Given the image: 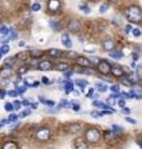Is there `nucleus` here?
Instances as JSON below:
<instances>
[{
	"mask_svg": "<svg viewBox=\"0 0 142 149\" xmlns=\"http://www.w3.org/2000/svg\"><path fill=\"white\" fill-rule=\"evenodd\" d=\"M126 17L130 22L138 24L142 21V9L137 5H131L126 9Z\"/></svg>",
	"mask_w": 142,
	"mask_h": 149,
	"instance_id": "1",
	"label": "nucleus"
},
{
	"mask_svg": "<svg viewBox=\"0 0 142 149\" xmlns=\"http://www.w3.org/2000/svg\"><path fill=\"white\" fill-rule=\"evenodd\" d=\"M85 139H86V142L90 143V144L97 143L101 139L100 130L96 129V128H89L86 132H85Z\"/></svg>",
	"mask_w": 142,
	"mask_h": 149,
	"instance_id": "2",
	"label": "nucleus"
},
{
	"mask_svg": "<svg viewBox=\"0 0 142 149\" xmlns=\"http://www.w3.org/2000/svg\"><path fill=\"white\" fill-rule=\"evenodd\" d=\"M111 68H112V66L110 65V62H108L107 60H105V58H101L100 62H98V65H97V71L100 72L101 74L111 73Z\"/></svg>",
	"mask_w": 142,
	"mask_h": 149,
	"instance_id": "3",
	"label": "nucleus"
},
{
	"mask_svg": "<svg viewBox=\"0 0 142 149\" xmlns=\"http://www.w3.org/2000/svg\"><path fill=\"white\" fill-rule=\"evenodd\" d=\"M50 136H51V132H50L49 128H39L36 130V133H35L36 139H37V141H40V142L49 141Z\"/></svg>",
	"mask_w": 142,
	"mask_h": 149,
	"instance_id": "4",
	"label": "nucleus"
},
{
	"mask_svg": "<svg viewBox=\"0 0 142 149\" xmlns=\"http://www.w3.org/2000/svg\"><path fill=\"white\" fill-rule=\"evenodd\" d=\"M102 49L103 51H107V52H111V51L115 49V46H116V42H115V40L113 39H106V40H103L102 41Z\"/></svg>",
	"mask_w": 142,
	"mask_h": 149,
	"instance_id": "5",
	"label": "nucleus"
},
{
	"mask_svg": "<svg viewBox=\"0 0 142 149\" xmlns=\"http://www.w3.org/2000/svg\"><path fill=\"white\" fill-rule=\"evenodd\" d=\"M11 73H13V66H10L8 63L4 65L3 68H0V76L3 78H9L11 76Z\"/></svg>",
	"mask_w": 142,
	"mask_h": 149,
	"instance_id": "6",
	"label": "nucleus"
},
{
	"mask_svg": "<svg viewBox=\"0 0 142 149\" xmlns=\"http://www.w3.org/2000/svg\"><path fill=\"white\" fill-rule=\"evenodd\" d=\"M47 9L50 11H59L61 9V1L60 0H49L47 1Z\"/></svg>",
	"mask_w": 142,
	"mask_h": 149,
	"instance_id": "7",
	"label": "nucleus"
},
{
	"mask_svg": "<svg viewBox=\"0 0 142 149\" xmlns=\"http://www.w3.org/2000/svg\"><path fill=\"white\" fill-rule=\"evenodd\" d=\"M37 68H39L40 71H51V70L54 68V65L51 63V61L44 60V61H41L39 65H37Z\"/></svg>",
	"mask_w": 142,
	"mask_h": 149,
	"instance_id": "8",
	"label": "nucleus"
},
{
	"mask_svg": "<svg viewBox=\"0 0 142 149\" xmlns=\"http://www.w3.org/2000/svg\"><path fill=\"white\" fill-rule=\"evenodd\" d=\"M67 29H69L70 31L77 32L80 29H81V24H80V21L76 20V19H72V20H70V22H69Z\"/></svg>",
	"mask_w": 142,
	"mask_h": 149,
	"instance_id": "9",
	"label": "nucleus"
},
{
	"mask_svg": "<svg viewBox=\"0 0 142 149\" xmlns=\"http://www.w3.org/2000/svg\"><path fill=\"white\" fill-rule=\"evenodd\" d=\"M61 44H63L66 49H72V41H71V37L69 34H63L61 35Z\"/></svg>",
	"mask_w": 142,
	"mask_h": 149,
	"instance_id": "10",
	"label": "nucleus"
},
{
	"mask_svg": "<svg viewBox=\"0 0 142 149\" xmlns=\"http://www.w3.org/2000/svg\"><path fill=\"white\" fill-rule=\"evenodd\" d=\"M111 73H112L115 77H122V76H125L124 67L118 66V65H115V66H112V68H111Z\"/></svg>",
	"mask_w": 142,
	"mask_h": 149,
	"instance_id": "11",
	"label": "nucleus"
},
{
	"mask_svg": "<svg viewBox=\"0 0 142 149\" xmlns=\"http://www.w3.org/2000/svg\"><path fill=\"white\" fill-rule=\"evenodd\" d=\"M49 26L51 27V30H53L54 32H60L61 31L60 22H58L56 20H53V19H50V20H49Z\"/></svg>",
	"mask_w": 142,
	"mask_h": 149,
	"instance_id": "12",
	"label": "nucleus"
},
{
	"mask_svg": "<svg viewBox=\"0 0 142 149\" xmlns=\"http://www.w3.org/2000/svg\"><path fill=\"white\" fill-rule=\"evenodd\" d=\"M108 55H110V57L113 58V60H121L125 57V55L122 51H118V50H112L111 52H108Z\"/></svg>",
	"mask_w": 142,
	"mask_h": 149,
	"instance_id": "13",
	"label": "nucleus"
},
{
	"mask_svg": "<svg viewBox=\"0 0 142 149\" xmlns=\"http://www.w3.org/2000/svg\"><path fill=\"white\" fill-rule=\"evenodd\" d=\"M92 106H93V107H97V108H100V109H103V111H107V109H111V108H112V107L107 106V104L103 103V102L97 101V100H95V101L92 102Z\"/></svg>",
	"mask_w": 142,
	"mask_h": 149,
	"instance_id": "14",
	"label": "nucleus"
},
{
	"mask_svg": "<svg viewBox=\"0 0 142 149\" xmlns=\"http://www.w3.org/2000/svg\"><path fill=\"white\" fill-rule=\"evenodd\" d=\"M63 83H64V88H65V92L67 93V95H69V93H71V92H74V83L71 82L70 80H65V81H64Z\"/></svg>",
	"mask_w": 142,
	"mask_h": 149,
	"instance_id": "15",
	"label": "nucleus"
},
{
	"mask_svg": "<svg viewBox=\"0 0 142 149\" xmlns=\"http://www.w3.org/2000/svg\"><path fill=\"white\" fill-rule=\"evenodd\" d=\"M76 62H77L81 67H90V61H89V58L84 57V56H81V57L79 56V57L76 58Z\"/></svg>",
	"mask_w": 142,
	"mask_h": 149,
	"instance_id": "16",
	"label": "nucleus"
},
{
	"mask_svg": "<svg viewBox=\"0 0 142 149\" xmlns=\"http://www.w3.org/2000/svg\"><path fill=\"white\" fill-rule=\"evenodd\" d=\"M44 55V52H42L41 50H37V49H32V50H30V56L32 58H40L41 56Z\"/></svg>",
	"mask_w": 142,
	"mask_h": 149,
	"instance_id": "17",
	"label": "nucleus"
},
{
	"mask_svg": "<svg viewBox=\"0 0 142 149\" xmlns=\"http://www.w3.org/2000/svg\"><path fill=\"white\" fill-rule=\"evenodd\" d=\"M55 70H56V71H60V72H66V71H67V70H70V68H69V65H67V63L61 62V63L56 65Z\"/></svg>",
	"mask_w": 142,
	"mask_h": 149,
	"instance_id": "18",
	"label": "nucleus"
},
{
	"mask_svg": "<svg viewBox=\"0 0 142 149\" xmlns=\"http://www.w3.org/2000/svg\"><path fill=\"white\" fill-rule=\"evenodd\" d=\"M47 54H49L51 57H59V56L63 55V51L59 50V49H49Z\"/></svg>",
	"mask_w": 142,
	"mask_h": 149,
	"instance_id": "19",
	"label": "nucleus"
},
{
	"mask_svg": "<svg viewBox=\"0 0 142 149\" xmlns=\"http://www.w3.org/2000/svg\"><path fill=\"white\" fill-rule=\"evenodd\" d=\"M79 10L84 13L85 15H89V14H91V9H90L89 5H86V4H80L79 5Z\"/></svg>",
	"mask_w": 142,
	"mask_h": 149,
	"instance_id": "20",
	"label": "nucleus"
},
{
	"mask_svg": "<svg viewBox=\"0 0 142 149\" xmlns=\"http://www.w3.org/2000/svg\"><path fill=\"white\" fill-rule=\"evenodd\" d=\"M96 90L98 91V92H106L107 90H108V87H107V85L106 83H103V82H97L96 83Z\"/></svg>",
	"mask_w": 142,
	"mask_h": 149,
	"instance_id": "21",
	"label": "nucleus"
},
{
	"mask_svg": "<svg viewBox=\"0 0 142 149\" xmlns=\"http://www.w3.org/2000/svg\"><path fill=\"white\" fill-rule=\"evenodd\" d=\"M3 149H19L18 148V144L15 142H6V143H4V146H3Z\"/></svg>",
	"mask_w": 142,
	"mask_h": 149,
	"instance_id": "22",
	"label": "nucleus"
},
{
	"mask_svg": "<svg viewBox=\"0 0 142 149\" xmlns=\"http://www.w3.org/2000/svg\"><path fill=\"white\" fill-rule=\"evenodd\" d=\"M75 83H76V86H77L81 91H84L85 88H86V86H87V82L85 81V80H76V81H75Z\"/></svg>",
	"mask_w": 142,
	"mask_h": 149,
	"instance_id": "23",
	"label": "nucleus"
},
{
	"mask_svg": "<svg viewBox=\"0 0 142 149\" xmlns=\"http://www.w3.org/2000/svg\"><path fill=\"white\" fill-rule=\"evenodd\" d=\"M81 73H85V74H91V76H93L95 73H96V70H93L92 67H82V72Z\"/></svg>",
	"mask_w": 142,
	"mask_h": 149,
	"instance_id": "24",
	"label": "nucleus"
},
{
	"mask_svg": "<svg viewBox=\"0 0 142 149\" xmlns=\"http://www.w3.org/2000/svg\"><path fill=\"white\" fill-rule=\"evenodd\" d=\"M75 149H89L87 148V144L82 142V141H77L75 143Z\"/></svg>",
	"mask_w": 142,
	"mask_h": 149,
	"instance_id": "25",
	"label": "nucleus"
},
{
	"mask_svg": "<svg viewBox=\"0 0 142 149\" xmlns=\"http://www.w3.org/2000/svg\"><path fill=\"white\" fill-rule=\"evenodd\" d=\"M69 128H70V132L71 133H77L79 130L81 129V125H80L79 123H74V124H71Z\"/></svg>",
	"mask_w": 142,
	"mask_h": 149,
	"instance_id": "26",
	"label": "nucleus"
},
{
	"mask_svg": "<svg viewBox=\"0 0 142 149\" xmlns=\"http://www.w3.org/2000/svg\"><path fill=\"white\" fill-rule=\"evenodd\" d=\"M4 109L6 112H9V113H13V111L15 109V107H14V103H11V102H6L5 106H4Z\"/></svg>",
	"mask_w": 142,
	"mask_h": 149,
	"instance_id": "27",
	"label": "nucleus"
},
{
	"mask_svg": "<svg viewBox=\"0 0 142 149\" xmlns=\"http://www.w3.org/2000/svg\"><path fill=\"white\" fill-rule=\"evenodd\" d=\"M58 108H69V102L66 98H61L60 101V103L58 106Z\"/></svg>",
	"mask_w": 142,
	"mask_h": 149,
	"instance_id": "28",
	"label": "nucleus"
},
{
	"mask_svg": "<svg viewBox=\"0 0 142 149\" xmlns=\"http://www.w3.org/2000/svg\"><path fill=\"white\" fill-rule=\"evenodd\" d=\"M18 119H19V116L15 113H10V116L8 117L9 123H15V122H18Z\"/></svg>",
	"mask_w": 142,
	"mask_h": 149,
	"instance_id": "29",
	"label": "nucleus"
},
{
	"mask_svg": "<svg viewBox=\"0 0 142 149\" xmlns=\"http://www.w3.org/2000/svg\"><path fill=\"white\" fill-rule=\"evenodd\" d=\"M9 31H10V29L6 26V25H0V35H8Z\"/></svg>",
	"mask_w": 142,
	"mask_h": 149,
	"instance_id": "30",
	"label": "nucleus"
},
{
	"mask_svg": "<svg viewBox=\"0 0 142 149\" xmlns=\"http://www.w3.org/2000/svg\"><path fill=\"white\" fill-rule=\"evenodd\" d=\"M98 11H100V14H106L108 11V5H106V4H101V5L98 6Z\"/></svg>",
	"mask_w": 142,
	"mask_h": 149,
	"instance_id": "31",
	"label": "nucleus"
},
{
	"mask_svg": "<svg viewBox=\"0 0 142 149\" xmlns=\"http://www.w3.org/2000/svg\"><path fill=\"white\" fill-rule=\"evenodd\" d=\"M100 60L101 58H98V57H96V56H92V57H90L89 58V61H90V65H98V62H100Z\"/></svg>",
	"mask_w": 142,
	"mask_h": 149,
	"instance_id": "32",
	"label": "nucleus"
},
{
	"mask_svg": "<svg viewBox=\"0 0 142 149\" xmlns=\"http://www.w3.org/2000/svg\"><path fill=\"white\" fill-rule=\"evenodd\" d=\"M31 10L32 11H40L41 10V4H39V3H34V4H32V5H31Z\"/></svg>",
	"mask_w": 142,
	"mask_h": 149,
	"instance_id": "33",
	"label": "nucleus"
},
{
	"mask_svg": "<svg viewBox=\"0 0 142 149\" xmlns=\"http://www.w3.org/2000/svg\"><path fill=\"white\" fill-rule=\"evenodd\" d=\"M9 34H10V36H9V39H10L11 41L13 40H15L16 37H18V32L14 30V29H10V31H9Z\"/></svg>",
	"mask_w": 142,
	"mask_h": 149,
	"instance_id": "34",
	"label": "nucleus"
},
{
	"mask_svg": "<svg viewBox=\"0 0 142 149\" xmlns=\"http://www.w3.org/2000/svg\"><path fill=\"white\" fill-rule=\"evenodd\" d=\"M26 90H27L26 86H19V87H16V91H18L19 95H24V93L26 92Z\"/></svg>",
	"mask_w": 142,
	"mask_h": 149,
	"instance_id": "35",
	"label": "nucleus"
},
{
	"mask_svg": "<svg viewBox=\"0 0 142 149\" xmlns=\"http://www.w3.org/2000/svg\"><path fill=\"white\" fill-rule=\"evenodd\" d=\"M112 130L116 133H121L122 130H124V127H121V125H117V124H113L112 125Z\"/></svg>",
	"mask_w": 142,
	"mask_h": 149,
	"instance_id": "36",
	"label": "nucleus"
},
{
	"mask_svg": "<svg viewBox=\"0 0 142 149\" xmlns=\"http://www.w3.org/2000/svg\"><path fill=\"white\" fill-rule=\"evenodd\" d=\"M9 50H10V47H9L8 45H3L1 47H0V52H1L3 55H6L9 52Z\"/></svg>",
	"mask_w": 142,
	"mask_h": 149,
	"instance_id": "37",
	"label": "nucleus"
},
{
	"mask_svg": "<svg viewBox=\"0 0 142 149\" xmlns=\"http://www.w3.org/2000/svg\"><path fill=\"white\" fill-rule=\"evenodd\" d=\"M110 90H111V92H113V93H120V92H121L120 86H118V85H112V86L110 87Z\"/></svg>",
	"mask_w": 142,
	"mask_h": 149,
	"instance_id": "38",
	"label": "nucleus"
},
{
	"mask_svg": "<svg viewBox=\"0 0 142 149\" xmlns=\"http://www.w3.org/2000/svg\"><path fill=\"white\" fill-rule=\"evenodd\" d=\"M31 114V109H25V111H22L20 116H19V118H24V117H26V116H29Z\"/></svg>",
	"mask_w": 142,
	"mask_h": 149,
	"instance_id": "39",
	"label": "nucleus"
},
{
	"mask_svg": "<svg viewBox=\"0 0 142 149\" xmlns=\"http://www.w3.org/2000/svg\"><path fill=\"white\" fill-rule=\"evenodd\" d=\"M27 71H29V70H27V67H26V66H21L20 68H19L18 73H19V74H25Z\"/></svg>",
	"mask_w": 142,
	"mask_h": 149,
	"instance_id": "40",
	"label": "nucleus"
},
{
	"mask_svg": "<svg viewBox=\"0 0 142 149\" xmlns=\"http://www.w3.org/2000/svg\"><path fill=\"white\" fill-rule=\"evenodd\" d=\"M141 34H142L141 30H140V29H137V27H136V29L132 30V35H134L135 37H140V36H141Z\"/></svg>",
	"mask_w": 142,
	"mask_h": 149,
	"instance_id": "41",
	"label": "nucleus"
},
{
	"mask_svg": "<svg viewBox=\"0 0 142 149\" xmlns=\"http://www.w3.org/2000/svg\"><path fill=\"white\" fill-rule=\"evenodd\" d=\"M91 116H92V117H95V118H97V117H101V116H103V112H102V111H101V112L92 111V112H91Z\"/></svg>",
	"mask_w": 142,
	"mask_h": 149,
	"instance_id": "42",
	"label": "nucleus"
},
{
	"mask_svg": "<svg viewBox=\"0 0 142 149\" xmlns=\"http://www.w3.org/2000/svg\"><path fill=\"white\" fill-rule=\"evenodd\" d=\"M74 73H75V70H67L66 72H64V76L67 78V77H70V76H72Z\"/></svg>",
	"mask_w": 142,
	"mask_h": 149,
	"instance_id": "43",
	"label": "nucleus"
},
{
	"mask_svg": "<svg viewBox=\"0 0 142 149\" xmlns=\"http://www.w3.org/2000/svg\"><path fill=\"white\" fill-rule=\"evenodd\" d=\"M41 82L45 83V85H50V83H53V81H50L46 76H42V77H41Z\"/></svg>",
	"mask_w": 142,
	"mask_h": 149,
	"instance_id": "44",
	"label": "nucleus"
},
{
	"mask_svg": "<svg viewBox=\"0 0 142 149\" xmlns=\"http://www.w3.org/2000/svg\"><path fill=\"white\" fill-rule=\"evenodd\" d=\"M131 108H129V107H124V108H121V113H124V114H130L131 113Z\"/></svg>",
	"mask_w": 142,
	"mask_h": 149,
	"instance_id": "45",
	"label": "nucleus"
},
{
	"mask_svg": "<svg viewBox=\"0 0 142 149\" xmlns=\"http://www.w3.org/2000/svg\"><path fill=\"white\" fill-rule=\"evenodd\" d=\"M8 95L10 96V97H18V96H19V93H18L16 90H11V91H9V92H8Z\"/></svg>",
	"mask_w": 142,
	"mask_h": 149,
	"instance_id": "46",
	"label": "nucleus"
},
{
	"mask_svg": "<svg viewBox=\"0 0 142 149\" xmlns=\"http://www.w3.org/2000/svg\"><path fill=\"white\" fill-rule=\"evenodd\" d=\"M132 30H134V27H132L131 24L126 25V27H125V32H126V34H130V32H132Z\"/></svg>",
	"mask_w": 142,
	"mask_h": 149,
	"instance_id": "47",
	"label": "nucleus"
},
{
	"mask_svg": "<svg viewBox=\"0 0 142 149\" xmlns=\"http://www.w3.org/2000/svg\"><path fill=\"white\" fill-rule=\"evenodd\" d=\"M125 120H126L127 123H131V124H136V123H137V120L134 119V118H131V117H126Z\"/></svg>",
	"mask_w": 142,
	"mask_h": 149,
	"instance_id": "48",
	"label": "nucleus"
},
{
	"mask_svg": "<svg viewBox=\"0 0 142 149\" xmlns=\"http://www.w3.org/2000/svg\"><path fill=\"white\" fill-rule=\"evenodd\" d=\"M117 103H118V106H120L121 108H124V107H126V106H125V100L122 98V96H121V98L118 100V102H117Z\"/></svg>",
	"mask_w": 142,
	"mask_h": 149,
	"instance_id": "49",
	"label": "nucleus"
},
{
	"mask_svg": "<svg viewBox=\"0 0 142 149\" xmlns=\"http://www.w3.org/2000/svg\"><path fill=\"white\" fill-rule=\"evenodd\" d=\"M21 102L20 101H15L14 102V107H15V109H20V107H21Z\"/></svg>",
	"mask_w": 142,
	"mask_h": 149,
	"instance_id": "50",
	"label": "nucleus"
},
{
	"mask_svg": "<svg viewBox=\"0 0 142 149\" xmlns=\"http://www.w3.org/2000/svg\"><path fill=\"white\" fill-rule=\"evenodd\" d=\"M67 56H69V57H72V58H75V60H76V58L79 57L77 54H76V52H72V51H71V52H69V54H67Z\"/></svg>",
	"mask_w": 142,
	"mask_h": 149,
	"instance_id": "51",
	"label": "nucleus"
},
{
	"mask_svg": "<svg viewBox=\"0 0 142 149\" xmlns=\"http://www.w3.org/2000/svg\"><path fill=\"white\" fill-rule=\"evenodd\" d=\"M45 104H46V106H49V107H54V106H55V102H54V101H50V100H47Z\"/></svg>",
	"mask_w": 142,
	"mask_h": 149,
	"instance_id": "52",
	"label": "nucleus"
},
{
	"mask_svg": "<svg viewBox=\"0 0 142 149\" xmlns=\"http://www.w3.org/2000/svg\"><path fill=\"white\" fill-rule=\"evenodd\" d=\"M5 96H6V91L5 90H0V98L3 100Z\"/></svg>",
	"mask_w": 142,
	"mask_h": 149,
	"instance_id": "53",
	"label": "nucleus"
},
{
	"mask_svg": "<svg viewBox=\"0 0 142 149\" xmlns=\"http://www.w3.org/2000/svg\"><path fill=\"white\" fill-rule=\"evenodd\" d=\"M46 101H47V100L45 98V97L39 96V102H40V103H44V104H45V103H46Z\"/></svg>",
	"mask_w": 142,
	"mask_h": 149,
	"instance_id": "54",
	"label": "nucleus"
},
{
	"mask_svg": "<svg viewBox=\"0 0 142 149\" xmlns=\"http://www.w3.org/2000/svg\"><path fill=\"white\" fill-rule=\"evenodd\" d=\"M92 96H93V88H90L89 92H87V95H86V97H92Z\"/></svg>",
	"mask_w": 142,
	"mask_h": 149,
	"instance_id": "55",
	"label": "nucleus"
},
{
	"mask_svg": "<svg viewBox=\"0 0 142 149\" xmlns=\"http://www.w3.org/2000/svg\"><path fill=\"white\" fill-rule=\"evenodd\" d=\"M113 100H115V98H111V97H108V98H107V102H108V104H115V101H113Z\"/></svg>",
	"mask_w": 142,
	"mask_h": 149,
	"instance_id": "56",
	"label": "nucleus"
},
{
	"mask_svg": "<svg viewBox=\"0 0 142 149\" xmlns=\"http://www.w3.org/2000/svg\"><path fill=\"white\" fill-rule=\"evenodd\" d=\"M132 57H134V61L136 62V61H137V60H138V54H136V52H134V54H132Z\"/></svg>",
	"mask_w": 142,
	"mask_h": 149,
	"instance_id": "57",
	"label": "nucleus"
},
{
	"mask_svg": "<svg viewBox=\"0 0 142 149\" xmlns=\"http://www.w3.org/2000/svg\"><path fill=\"white\" fill-rule=\"evenodd\" d=\"M21 104H22V106H30V104H31V102L25 100V101H22V102H21Z\"/></svg>",
	"mask_w": 142,
	"mask_h": 149,
	"instance_id": "58",
	"label": "nucleus"
},
{
	"mask_svg": "<svg viewBox=\"0 0 142 149\" xmlns=\"http://www.w3.org/2000/svg\"><path fill=\"white\" fill-rule=\"evenodd\" d=\"M19 46H20V47H24V46H25V42H24V41H19Z\"/></svg>",
	"mask_w": 142,
	"mask_h": 149,
	"instance_id": "59",
	"label": "nucleus"
},
{
	"mask_svg": "<svg viewBox=\"0 0 142 149\" xmlns=\"http://www.w3.org/2000/svg\"><path fill=\"white\" fill-rule=\"evenodd\" d=\"M30 106H31V108H32V109H36V108H37V104H36V103H31Z\"/></svg>",
	"mask_w": 142,
	"mask_h": 149,
	"instance_id": "60",
	"label": "nucleus"
},
{
	"mask_svg": "<svg viewBox=\"0 0 142 149\" xmlns=\"http://www.w3.org/2000/svg\"><path fill=\"white\" fill-rule=\"evenodd\" d=\"M137 144H138V147L142 149V142H141V141H137Z\"/></svg>",
	"mask_w": 142,
	"mask_h": 149,
	"instance_id": "61",
	"label": "nucleus"
},
{
	"mask_svg": "<svg viewBox=\"0 0 142 149\" xmlns=\"http://www.w3.org/2000/svg\"><path fill=\"white\" fill-rule=\"evenodd\" d=\"M108 1H112V3H117V1H120V0H108Z\"/></svg>",
	"mask_w": 142,
	"mask_h": 149,
	"instance_id": "62",
	"label": "nucleus"
},
{
	"mask_svg": "<svg viewBox=\"0 0 142 149\" xmlns=\"http://www.w3.org/2000/svg\"><path fill=\"white\" fill-rule=\"evenodd\" d=\"M1 57H3V54H1V52H0V60H1Z\"/></svg>",
	"mask_w": 142,
	"mask_h": 149,
	"instance_id": "63",
	"label": "nucleus"
},
{
	"mask_svg": "<svg viewBox=\"0 0 142 149\" xmlns=\"http://www.w3.org/2000/svg\"><path fill=\"white\" fill-rule=\"evenodd\" d=\"M1 127H3V125H1V124H0V128H1Z\"/></svg>",
	"mask_w": 142,
	"mask_h": 149,
	"instance_id": "64",
	"label": "nucleus"
}]
</instances>
